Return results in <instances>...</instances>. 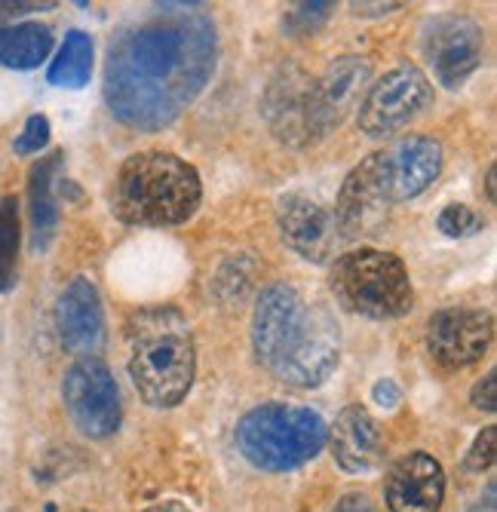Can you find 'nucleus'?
Here are the masks:
<instances>
[{"label": "nucleus", "mask_w": 497, "mask_h": 512, "mask_svg": "<svg viewBox=\"0 0 497 512\" xmlns=\"http://www.w3.org/2000/svg\"><path fill=\"white\" fill-rule=\"evenodd\" d=\"M194 7L200 4H169L114 37L105 102L123 126L166 129L212 80L218 34L212 19Z\"/></svg>", "instance_id": "1"}, {"label": "nucleus", "mask_w": 497, "mask_h": 512, "mask_svg": "<svg viewBox=\"0 0 497 512\" xmlns=\"http://www.w3.org/2000/svg\"><path fill=\"white\" fill-rule=\"evenodd\" d=\"M252 347L277 381L313 390L329 381L341 356V329L329 307L286 283L261 292L252 313Z\"/></svg>", "instance_id": "2"}, {"label": "nucleus", "mask_w": 497, "mask_h": 512, "mask_svg": "<svg viewBox=\"0 0 497 512\" xmlns=\"http://www.w3.org/2000/svg\"><path fill=\"white\" fill-rule=\"evenodd\" d=\"M126 368L132 387L154 408H175L194 384L197 350L188 316L172 307H142L126 319Z\"/></svg>", "instance_id": "3"}, {"label": "nucleus", "mask_w": 497, "mask_h": 512, "mask_svg": "<svg viewBox=\"0 0 497 512\" xmlns=\"http://www.w3.org/2000/svg\"><path fill=\"white\" fill-rule=\"evenodd\" d=\"M203 197L200 175L169 151L132 154L114 184V212L126 224L172 227L188 221Z\"/></svg>", "instance_id": "4"}, {"label": "nucleus", "mask_w": 497, "mask_h": 512, "mask_svg": "<svg viewBox=\"0 0 497 512\" xmlns=\"http://www.w3.org/2000/svg\"><path fill=\"white\" fill-rule=\"evenodd\" d=\"M329 427L316 411L286 402L252 408L237 424V448L264 473H289L304 467L326 448Z\"/></svg>", "instance_id": "5"}, {"label": "nucleus", "mask_w": 497, "mask_h": 512, "mask_svg": "<svg viewBox=\"0 0 497 512\" xmlns=\"http://www.w3.org/2000/svg\"><path fill=\"white\" fill-rule=\"evenodd\" d=\"M332 292L341 307L369 319H399L415 307L412 276L393 252L356 249L332 264Z\"/></svg>", "instance_id": "6"}, {"label": "nucleus", "mask_w": 497, "mask_h": 512, "mask_svg": "<svg viewBox=\"0 0 497 512\" xmlns=\"http://www.w3.org/2000/svg\"><path fill=\"white\" fill-rule=\"evenodd\" d=\"M62 399L65 411L74 421V427L89 436V439H108L120 427V390L111 375V368L96 359L86 356L77 359L62 381Z\"/></svg>", "instance_id": "7"}, {"label": "nucleus", "mask_w": 497, "mask_h": 512, "mask_svg": "<svg viewBox=\"0 0 497 512\" xmlns=\"http://www.w3.org/2000/svg\"><path fill=\"white\" fill-rule=\"evenodd\" d=\"M433 102V86L418 65H399L369 86L359 102V129L372 138L399 132Z\"/></svg>", "instance_id": "8"}, {"label": "nucleus", "mask_w": 497, "mask_h": 512, "mask_svg": "<svg viewBox=\"0 0 497 512\" xmlns=\"http://www.w3.org/2000/svg\"><path fill=\"white\" fill-rule=\"evenodd\" d=\"M421 50L433 68V77L448 89H458L482 65L485 37L467 16H436L424 25Z\"/></svg>", "instance_id": "9"}, {"label": "nucleus", "mask_w": 497, "mask_h": 512, "mask_svg": "<svg viewBox=\"0 0 497 512\" xmlns=\"http://www.w3.org/2000/svg\"><path fill=\"white\" fill-rule=\"evenodd\" d=\"M381 194L390 206L421 197L442 172V145L427 135L399 138L390 148L372 154Z\"/></svg>", "instance_id": "10"}, {"label": "nucleus", "mask_w": 497, "mask_h": 512, "mask_svg": "<svg viewBox=\"0 0 497 512\" xmlns=\"http://www.w3.org/2000/svg\"><path fill=\"white\" fill-rule=\"evenodd\" d=\"M369 77L372 68L363 56H341L320 77H310L307 123L313 142L344 123V117L359 105V96H363Z\"/></svg>", "instance_id": "11"}, {"label": "nucleus", "mask_w": 497, "mask_h": 512, "mask_svg": "<svg viewBox=\"0 0 497 512\" xmlns=\"http://www.w3.org/2000/svg\"><path fill=\"white\" fill-rule=\"evenodd\" d=\"M491 338H494L491 313L473 307H451V310H439L430 319L427 350L439 368L461 371L485 356Z\"/></svg>", "instance_id": "12"}, {"label": "nucleus", "mask_w": 497, "mask_h": 512, "mask_svg": "<svg viewBox=\"0 0 497 512\" xmlns=\"http://www.w3.org/2000/svg\"><path fill=\"white\" fill-rule=\"evenodd\" d=\"M56 332L68 353L86 359L105 344V307L86 276H74L56 301Z\"/></svg>", "instance_id": "13"}, {"label": "nucleus", "mask_w": 497, "mask_h": 512, "mask_svg": "<svg viewBox=\"0 0 497 512\" xmlns=\"http://www.w3.org/2000/svg\"><path fill=\"white\" fill-rule=\"evenodd\" d=\"M277 227H280L283 243L295 255H301L304 261H313V264H326L341 243L332 212L304 194H289L280 200Z\"/></svg>", "instance_id": "14"}, {"label": "nucleus", "mask_w": 497, "mask_h": 512, "mask_svg": "<svg viewBox=\"0 0 497 512\" xmlns=\"http://www.w3.org/2000/svg\"><path fill=\"white\" fill-rule=\"evenodd\" d=\"M387 209L390 203L381 194V184L375 175V163L372 154L350 169V175L341 184L338 194V206H335V227L341 240H363V237H375L378 230L387 221Z\"/></svg>", "instance_id": "15"}, {"label": "nucleus", "mask_w": 497, "mask_h": 512, "mask_svg": "<svg viewBox=\"0 0 497 512\" xmlns=\"http://www.w3.org/2000/svg\"><path fill=\"white\" fill-rule=\"evenodd\" d=\"M390 512H439L445 500V473L442 463L424 451L399 457L384 485Z\"/></svg>", "instance_id": "16"}, {"label": "nucleus", "mask_w": 497, "mask_h": 512, "mask_svg": "<svg viewBox=\"0 0 497 512\" xmlns=\"http://www.w3.org/2000/svg\"><path fill=\"white\" fill-rule=\"evenodd\" d=\"M307 92H310V77L298 65L280 68L264 92V120L270 123L280 142L292 148L313 145L310 123H307Z\"/></svg>", "instance_id": "17"}, {"label": "nucleus", "mask_w": 497, "mask_h": 512, "mask_svg": "<svg viewBox=\"0 0 497 512\" xmlns=\"http://www.w3.org/2000/svg\"><path fill=\"white\" fill-rule=\"evenodd\" d=\"M326 442L332 445L338 467L353 476L378 470L384 460V433L363 405H347L335 417Z\"/></svg>", "instance_id": "18"}, {"label": "nucleus", "mask_w": 497, "mask_h": 512, "mask_svg": "<svg viewBox=\"0 0 497 512\" xmlns=\"http://www.w3.org/2000/svg\"><path fill=\"white\" fill-rule=\"evenodd\" d=\"M62 166V154L40 157L28 172V212H31V249L47 252L56 227H59V203L53 197V181Z\"/></svg>", "instance_id": "19"}, {"label": "nucleus", "mask_w": 497, "mask_h": 512, "mask_svg": "<svg viewBox=\"0 0 497 512\" xmlns=\"http://www.w3.org/2000/svg\"><path fill=\"white\" fill-rule=\"evenodd\" d=\"M53 53V31L40 22L0 25V65L13 71L40 68Z\"/></svg>", "instance_id": "20"}, {"label": "nucleus", "mask_w": 497, "mask_h": 512, "mask_svg": "<svg viewBox=\"0 0 497 512\" xmlns=\"http://www.w3.org/2000/svg\"><path fill=\"white\" fill-rule=\"evenodd\" d=\"M89 74H93V40H89V34L74 28L65 34V43L59 46L47 77L53 86L80 89L89 83Z\"/></svg>", "instance_id": "21"}, {"label": "nucleus", "mask_w": 497, "mask_h": 512, "mask_svg": "<svg viewBox=\"0 0 497 512\" xmlns=\"http://www.w3.org/2000/svg\"><path fill=\"white\" fill-rule=\"evenodd\" d=\"M19 246H22V224H19V200L10 194L0 200V292H13L19 279Z\"/></svg>", "instance_id": "22"}, {"label": "nucleus", "mask_w": 497, "mask_h": 512, "mask_svg": "<svg viewBox=\"0 0 497 512\" xmlns=\"http://www.w3.org/2000/svg\"><path fill=\"white\" fill-rule=\"evenodd\" d=\"M436 227L442 230L445 237H451V240H464V237L479 234V230L485 227V218H482L476 209L464 206V203H448V206L439 212Z\"/></svg>", "instance_id": "23"}, {"label": "nucleus", "mask_w": 497, "mask_h": 512, "mask_svg": "<svg viewBox=\"0 0 497 512\" xmlns=\"http://www.w3.org/2000/svg\"><path fill=\"white\" fill-rule=\"evenodd\" d=\"M335 4H298L286 13L283 19V31L292 34V37H301V34H313V31H320L329 16H332Z\"/></svg>", "instance_id": "24"}, {"label": "nucleus", "mask_w": 497, "mask_h": 512, "mask_svg": "<svg viewBox=\"0 0 497 512\" xmlns=\"http://www.w3.org/2000/svg\"><path fill=\"white\" fill-rule=\"evenodd\" d=\"M47 145H50V120L43 114H31L25 120V129L13 142V151L16 154H40Z\"/></svg>", "instance_id": "25"}, {"label": "nucleus", "mask_w": 497, "mask_h": 512, "mask_svg": "<svg viewBox=\"0 0 497 512\" xmlns=\"http://www.w3.org/2000/svg\"><path fill=\"white\" fill-rule=\"evenodd\" d=\"M494 457H497V427H485V430L476 436V442L470 445L464 467H467L470 473H482V470L491 467Z\"/></svg>", "instance_id": "26"}, {"label": "nucleus", "mask_w": 497, "mask_h": 512, "mask_svg": "<svg viewBox=\"0 0 497 512\" xmlns=\"http://www.w3.org/2000/svg\"><path fill=\"white\" fill-rule=\"evenodd\" d=\"M497 375L494 371H488V375L473 387V393H470V399H473V405L476 408H482V411H494L497 408Z\"/></svg>", "instance_id": "27"}, {"label": "nucleus", "mask_w": 497, "mask_h": 512, "mask_svg": "<svg viewBox=\"0 0 497 512\" xmlns=\"http://www.w3.org/2000/svg\"><path fill=\"white\" fill-rule=\"evenodd\" d=\"M372 399H375L381 408H396L399 399H402V393H399V387H396L393 378H381V381L372 387Z\"/></svg>", "instance_id": "28"}, {"label": "nucleus", "mask_w": 497, "mask_h": 512, "mask_svg": "<svg viewBox=\"0 0 497 512\" xmlns=\"http://www.w3.org/2000/svg\"><path fill=\"white\" fill-rule=\"evenodd\" d=\"M335 512H378L375 503L366 494H344L335 506Z\"/></svg>", "instance_id": "29"}, {"label": "nucleus", "mask_w": 497, "mask_h": 512, "mask_svg": "<svg viewBox=\"0 0 497 512\" xmlns=\"http://www.w3.org/2000/svg\"><path fill=\"white\" fill-rule=\"evenodd\" d=\"M353 16H387L393 10H402V4H350Z\"/></svg>", "instance_id": "30"}, {"label": "nucleus", "mask_w": 497, "mask_h": 512, "mask_svg": "<svg viewBox=\"0 0 497 512\" xmlns=\"http://www.w3.org/2000/svg\"><path fill=\"white\" fill-rule=\"evenodd\" d=\"M56 4H0V13L16 16V13H34V10H53Z\"/></svg>", "instance_id": "31"}, {"label": "nucleus", "mask_w": 497, "mask_h": 512, "mask_svg": "<svg viewBox=\"0 0 497 512\" xmlns=\"http://www.w3.org/2000/svg\"><path fill=\"white\" fill-rule=\"evenodd\" d=\"M494 509H497V503H494V485H488L485 488V497H479L470 512H494Z\"/></svg>", "instance_id": "32"}, {"label": "nucleus", "mask_w": 497, "mask_h": 512, "mask_svg": "<svg viewBox=\"0 0 497 512\" xmlns=\"http://www.w3.org/2000/svg\"><path fill=\"white\" fill-rule=\"evenodd\" d=\"M142 512H191L185 503H178V500H163V503H157V506H148V509H142Z\"/></svg>", "instance_id": "33"}, {"label": "nucleus", "mask_w": 497, "mask_h": 512, "mask_svg": "<svg viewBox=\"0 0 497 512\" xmlns=\"http://www.w3.org/2000/svg\"><path fill=\"white\" fill-rule=\"evenodd\" d=\"M485 194H488V203L497 200L494 197V166H488V172H485Z\"/></svg>", "instance_id": "34"}]
</instances>
